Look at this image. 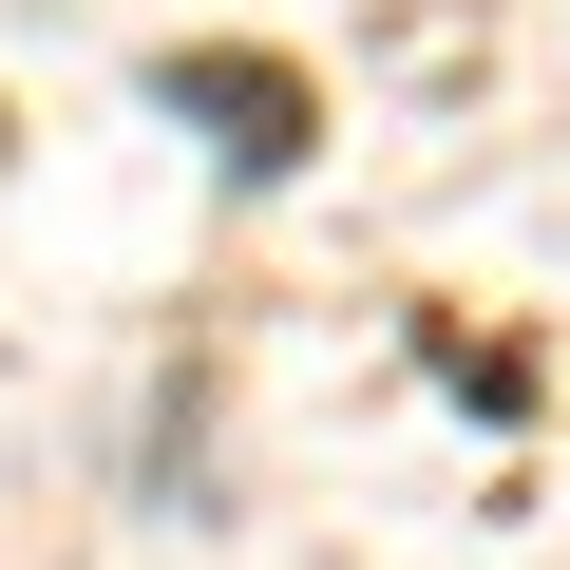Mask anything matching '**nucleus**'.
<instances>
[{"instance_id":"obj_1","label":"nucleus","mask_w":570,"mask_h":570,"mask_svg":"<svg viewBox=\"0 0 570 570\" xmlns=\"http://www.w3.org/2000/svg\"><path fill=\"white\" fill-rule=\"evenodd\" d=\"M153 96H171L228 171H285V153L324 134V96H305V77H285V58H228V39H209V58H153Z\"/></svg>"}]
</instances>
